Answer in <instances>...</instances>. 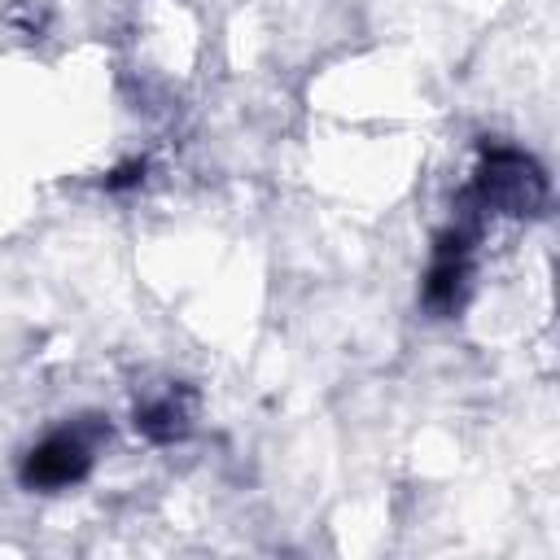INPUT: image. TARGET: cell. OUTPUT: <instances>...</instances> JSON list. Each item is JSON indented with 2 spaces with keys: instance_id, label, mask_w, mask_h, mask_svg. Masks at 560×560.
<instances>
[{
  "instance_id": "6da1fadb",
  "label": "cell",
  "mask_w": 560,
  "mask_h": 560,
  "mask_svg": "<svg viewBox=\"0 0 560 560\" xmlns=\"http://www.w3.org/2000/svg\"><path fill=\"white\" fill-rule=\"evenodd\" d=\"M551 184L534 153L516 144H481L472 184L459 192L464 206H472L481 219H538L547 210Z\"/></svg>"
},
{
  "instance_id": "7a4b0ae2",
  "label": "cell",
  "mask_w": 560,
  "mask_h": 560,
  "mask_svg": "<svg viewBox=\"0 0 560 560\" xmlns=\"http://www.w3.org/2000/svg\"><path fill=\"white\" fill-rule=\"evenodd\" d=\"M109 442V424L101 416H79L52 433H44L26 455H22V468H18V481L26 490H66V486H79L92 464H96V451Z\"/></svg>"
},
{
  "instance_id": "3957f363",
  "label": "cell",
  "mask_w": 560,
  "mask_h": 560,
  "mask_svg": "<svg viewBox=\"0 0 560 560\" xmlns=\"http://www.w3.org/2000/svg\"><path fill=\"white\" fill-rule=\"evenodd\" d=\"M481 214L472 206L459 201L451 228L438 232L433 241V258H429V271H424V306L433 315H455L468 298V284H472V254H477V236H481Z\"/></svg>"
},
{
  "instance_id": "277c9868",
  "label": "cell",
  "mask_w": 560,
  "mask_h": 560,
  "mask_svg": "<svg viewBox=\"0 0 560 560\" xmlns=\"http://www.w3.org/2000/svg\"><path fill=\"white\" fill-rule=\"evenodd\" d=\"M192 420H197V389L184 385V381H171L153 394H144L131 411V424L140 438L158 442V446H171V442H184L192 433Z\"/></svg>"
},
{
  "instance_id": "5b68a950",
  "label": "cell",
  "mask_w": 560,
  "mask_h": 560,
  "mask_svg": "<svg viewBox=\"0 0 560 560\" xmlns=\"http://www.w3.org/2000/svg\"><path fill=\"white\" fill-rule=\"evenodd\" d=\"M140 179H144V162H122V166H114L105 175V188L109 192H122V188H136Z\"/></svg>"
}]
</instances>
